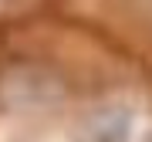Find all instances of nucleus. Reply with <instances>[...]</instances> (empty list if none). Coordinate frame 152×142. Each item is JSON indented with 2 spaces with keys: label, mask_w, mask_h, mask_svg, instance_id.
I'll return each instance as SVG.
<instances>
[{
  "label": "nucleus",
  "mask_w": 152,
  "mask_h": 142,
  "mask_svg": "<svg viewBox=\"0 0 152 142\" xmlns=\"http://www.w3.org/2000/svg\"><path fill=\"white\" fill-rule=\"evenodd\" d=\"M129 129H132V115L125 108H102L85 122L78 142H129Z\"/></svg>",
  "instance_id": "f257e3e1"
}]
</instances>
